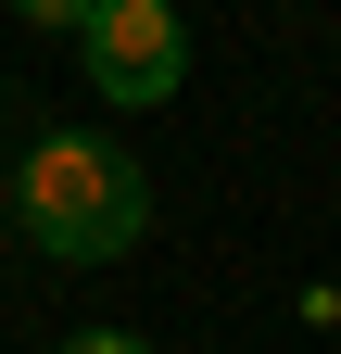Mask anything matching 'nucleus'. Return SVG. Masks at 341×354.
<instances>
[{
	"label": "nucleus",
	"mask_w": 341,
	"mask_h": 354,
	"mask_svg": "<svg viewBox=\"0 0 341 354\" xmlns=\"http://www.w3.org/2000/svg\"><path fill=\"white\" fill-rule=\"evenodd\" d=\"M76 51H89V88L101 102H177V76H190V26L164 13V0H89L76 13Z\"/></svg>",
	"instance_id": "2"
},
{
	"label": "nucleus",
	"mask_w": 341,
	"mask_h": 354,
	"mask_svg": "<svg viewBox=\"0 0 341 354\" xmlns=\"http://www.w3.org/2000/svg\"><path fill=\"white\" fill-rule=\"evenodd\" d=\"M64 354H152V342H139V329H76Z\"/></svg>",
	"instance_id": "3"
},
{
	"label": "nucleus",
	"mask_w": 341,
	"mask_h": 354,
	"mask_svg": "<svg viewBox=\"0 0 341 354\" xmlns=\"http://www.w3.org/2000/svg\"><path fill=\"white\" fill-rule=\"evenodd\" d=\"M0 215H13L51 266H114L152 228V177L126 165L101 127H38L13 152V177H0Z\"/></svg>",
	"instance_id": "1"
}]
</instances>
